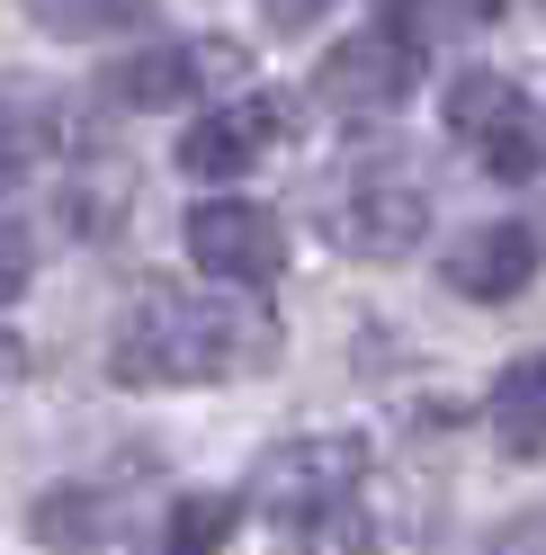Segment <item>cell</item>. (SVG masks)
<instances>
[{
    "label": "cell",
    "mask_w": 546,
    "mask_h": 555,
    "mask_svg": "<svg viewBox=\"0 0 546 555\" xmlns=\"http://www.w3.org/2000/svg\"><path fill=\"white\" fill-rule=\"evenodd\" d=\"M269 359H278V323L260 305L180 296V287H144L108 340L117 386H216V376H251Z\"/></svg>",
    "instance_id": "1"
},
{
    "label": "cell",
    "mask_w": 546,
    "mask_h": 555,
    "mask_svg": "<svg viewBox=\"0 0 546 555\" xmlns=\"http://www.w3.org/2000/svg\"><path fill=\"white\" fill-rule=\"evenodd\" d=\"M421 63H430V46L413 37V27H394L386 10L367 18V27H350L323 63H314V99L332 117H350V126H367V117H394L403 99L421 90Z\"/></svg>",
    "instance_id": "2"
},
{
    "label": "cell",
    "mask_w": 546,
    "mask_h": 555,
    "mask_svg": "<svg viewBox=\"0 0 546 555\" xmlns=\"http://www.w3.org/2000/svg\"><path fill=\"white\" fill-rule=\"evenodd\" d=\"M117 99V108H180V99H233V90H251V46H233V37H180V46H144V54H126L108 63V81H99Z\"/></svg>",
    "instance_id": "3"
},
{
    "label": "cell",
    "mask_w": 546,
    "mask_h": 555,
    "mask_svg": "<svg viewBox=\"0 0 546 555\" xmlns=\"http://www.w3.org/2000/svg\"><path fill=\"white\" fill-rule=\"evenodd\" d=\"M448 134L493 170V180H537V170H546V126L529 108V90L502 81V73L448 81Z\"/></svg>",
    "instance_id": "4"
},
{
    "label": "cell",
    "mask_w": 546,
    "mask_h": 555,
    "mask_svg": "<svg viewBox=\"0 0 546 555\" xmlns=\"http://www.w3.org/2000/svg\"><path fill=\"white\" fill-rule=\"evenodd\" d=\"M359 475H367V439H340V430H314V439H287V448H269L260 475H251V502L278 519H304V511H323V502H350L359 493Z\"/></svg>",
    "instance_id": "5"
},
{
    "label": "cell",
    "mask_w": 546,
    "mask_h": 555,
    "mask_svg": "<svg viewBox=\"0 0 546 555\" xmlns=\"http://www.w3.org/2000/svg\"><path fill=\"white\" fill-rule=\"evenodd\" d=\"M188 260L207 269V278H224V287H269V278L287 269V233H278V216L269 206H251V197H207V206H188Z\"/></svg>",
    "instance_id": "6"
},
{
    "label": "cell",
    "mask_w": 546,
    "mask_h": 555,
    "mask_svg": "<svg viewBox=\"0 0 546 555\" xmlns=\"http://www.w3.org/2000/svg\"><path fill=\"white\" fill-rule=\"evenodd\" d=\"M287 134V99L278 90H233L207 99V117L180 134V170L188 180H243V170L269 162V144Z\"/></svg>",
    "instance_id": "7"
},
{
    "label": "cell",
    "mask_w": 546,
    "mask_h": 555,
    "mask_svg": "<svg viewBox=\"0 0 546 555\" xmlns=\"http://www.w3.org/2000/svg\"><path fill=\"white\" fill-rule=\"evenodd\" d=\"M430 233V197L413 180H359L350 197H332V242L350 260H403Z\"/></svg>",
    "instance_id": "8"
},
{
    "label": "cell",
    "mask_w": 546,
    "mask_h": 555,
    "mask_svg": "<svg viewBox=\"0 0 546 555\" xmlns=\"http://www.w3.org/2000/svg\"><path fill=\"white\" fill-rule=\"evenodd\" d=\"M73 144H90L73 99H54L37 81H0V189H18L37 162H63Z\"/></svg>",
    "instance_id": "9"
},
{
    "label": "cell",
    "mask_w": 546,
    "mask_h": 555,
    "mask_svg": "<svg viewBox=\"0 0 546 555\" xmlns=\"http://www.w3.org/2000/svg\"><path fill=\"white\" fill-rule=\"evenodd\" d=\"M537 260H546V242L529 224H474V233L448 242V287L466 305H510L537 278Z\"/></svg>",
    "instance_id": "10"
},
{
    "label": "cell",
    "mask_w": 546,
    "mask_h": 555,
    "mask_svg": "<svg viewBox=\"0 0 546 555\" xmlns=\"http://www.w3.org/2000/svg\"><path fill=\"white\" fill-rule=\"evenodd\" d=\"M27 538L63 546V555L108 546L117 538V493H108V483H54V493H37V511H27Z\"/></svg>",
    "instance_id": "11"
},
{
    "label": "cell",
    "mask_w": 546,
    "mask_h": 555,
    "mask_svg": "<svg viewBox=\"0 0 546 555\" xmlns=\"http://www.w3.org/2000/svg\"><path fill=\"white\" fill-rule=\"evenodd\" d=\"M484 422L510 457H546V359H510L484 395Z\"/></svg>",
    "instance_id": "12"
},
{
    "label": "cell",
    "mask_w": 546,
    "mask_h": 555,
    "mask_svg": "<svg viewBox=\"0 0 546 555\" xmlns=\"http://www.w3.org/2000/svg\"><path fill=\"white\" fill-rule=\"evenodd\" d=\"M287 555H377V519H367V502H323V511H304L287 519Z\"/></svg>",
    "instance_id": "13"
},
{
    "label": "cell",
    "mask_w": 546,
    "mask_h": 555,
    "mask_svg": "<svg viewBox=\"0 0 546 555\" xmlns=\"http://www.w3.org/2000/svg\"><path fill=\"white\" fill-rule=\"evenodd\" d=\"M233 519H243V493H188V502H170L153 555H224Z\"/></svg>",
    "instance_id": "14"
},
{
    "label": "cell",
    "mask_w": 546,
    "mask_h": 555,
    "mask_svg": "<svg viewBox=\"0 0 546 555\" xmlns=\"http://www.w3.org/2000/svg\"><path fill=\"white\" fill-rule=\"evenodd\" d=\"M27 18L46 37H117V27L153 18V0H27Z\"/></svg>",
    "instance_id": "15"
},
{
    "label": "cell",
    "mask_w": 546,
    "mask_h": 555,
    "mask_svg": "<svg viewBox=\"0 0 546 555\" xmlns=\"http://www.w3.org/2000/svg\"><path fill=\"white\" fill-rule=\"evenodd\" d=\"M27 278H37V233L0 216V305H18V296H27Z\"/></svg>",
    "instance_id": "16"
},
{
    "label": "cell",
    "mask_w": 546,
    "mask_h": 555,
    "mask_svg": "<svg viewBox=\"0 0 546 555\" xmlns=\"http://www.w3.org/2000/svg\"><path fill=\"white\" fill-rule=\"evenodd\" d=\"M484 555H546V511H520V519H510V529H502Z\"/></svg>",
    "instance_id": "17"
},
{
    "label": "cell",
    "mask_w": 546,
    "mask_h": 555,
    "mask_svg": "<svg viewBox=\"0 0 546 555\" xmlns=\"http://www.w3.org/2000/svg\"><path fill=\"white\" fill-rule=\"evenodd\" d=\"M260 10H269V27H278V37H296V27H314L332 0H260Z\"/></svg>",
    "instance_id": "18"
},
{
    "label": "cell",
    "mask_w": 546,
    "mask_h": 555,
    "mask_svg": "<svg viewBox=\"0 0 546 555\" xmlns=\"http://www.w3.org/2000/svg\"><path fill=\"white\" fill-rule=\"evenodd\" d=\"M18 376H27V340H18V332H0V395H10Z\"/></svg>",
    "instance_id": "19"
}]
</instances>
